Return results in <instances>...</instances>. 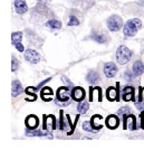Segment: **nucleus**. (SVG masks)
<instances>
[{"label": "nucleus", "instance_id": "35", "mask_svg": "<svg viewBox=\"0 0 144 151\" xmlns=\"http://www.w3.org/2000/svg\"><path fill=\"white\" fill-rule=\"evenodd\" d=\"M141 128L144 130V113L141 114Z\"/></svg>", "mask_w": 144, "mask_h": 151}, {"label": "nucleus", "instance_id": "3", "mask_svg": "<svg viewBox=\"0 0 144 151\" xmlns=\"http://www.w3.org/2000/svg\"><path fill=\"white\" fill-rule=\"evenodd\" d=\"M123 26V20L120 16L113 15L107 19V28L111 32H117Z\"/></svg>", "mask_w": 144, "mask_h": 151}, {"label": "nucleus", "instance_id": "24", "mask_svg": "<svg viewBox=\"0 0 144 151\" xmlns=\"http://www.w3.org/2000/svg\"><path fill=\"white\" fill-rule=\"evenodd\" d=\"M88 108H90L88 103H87V102H82V101H80V102L78 103V105H77V111H78L80 114H85L86 112H87Z\"/></svg>", "mask_w": 144, "mask_h": 151}, {"label": "nucleus", "instance_id": "22", "mask_svg": "<svg viewBox=\"0 0 144 151\" xmlns=\"http://www.w3.org/2000/svg\"><path fill=\"white\" fill-rule=\"evenodd\" d=\"M98 78H100V76L98 74L96 73L95 70H91V72H88V74L86 76V80L88 83H91V84H95L96 82L98 81Z\"/></svg>", "mask_w": 144, "mask_h": 151}, {"label": "nucleus", "instance_id": "9", "mask_svg": "<svg viewBox=\"0 0 144 151\" xmlns=\"http://www.w3.org/2000/svg\"><path fill=\"white\" fill-rule=\"evenodd\" d=\"M105 123H106V127L108 128V129L114 130L118 127V124H120V119H118L116 115H110V116H107L106 118Z\"/></svg>", "mask_w": 144, "mask_h": 151}, {"label": "nucleus", "instance_id": "5", "mask_svg": "<svg viewBox=\"0 0 144 151\" xmlns=\"http://www.w3.org/2000/svg\"><path fill=\"white\" fill-rule=\"evenodd\" d=\"M59 128L58 125H57V121L55 119V116L54 115H45L44 116V129L45 130H55Z\"/></svg>", "mask_w": 144, "mask_h": 151}, {"label": "nucleus", "instance_id": "34", "mask_svg": "<svg viewBox=\"0 0 144 151\" xmlns=\"http://www.w3.org/2000/svg\"><path fill=\"white\" fill-rule=\"evenodd\" d=\"M62 81L64 82V83H66V84H68V85H72V83H70L69 81H68V80H67V77H66V76H63V77H62Z\"/></svg>", "mask_w": 144, "mask_h": 151}, {"label": "nucleus", "instance_id": "21", "mask_svg": "<svg viewBox=\"0 0 144 151\" xmlns=\"http://www.w3.org/2000/svg\"><path fill=\"white\" fill-rule=\"evenodd\" d=\"M28 137H45L48 139H53V135L49 134L48 132H42V131H29L26 133Z\"/></svg>", "mask_w": 144, "mask_h": 151}, {"label": "nucleus", "instance_id": "31", "mask_svg": "<svg viewBox=\"0 0 144 151\" xmlns=\"http://www.w3.org/2000/svg\"><path fill=\"white\" fill-rule=\"evenodd\" d=\"M135 106H136V109H139L140 111H144V100L135 102Z\"/></svg>", "mask_w": 144, "mask_h": 151}, {"label": "nucleus", "instance_id": "12", "mask_svg": "<svg viewBox=\"0 0 144 151\" xmlns=\"http://www.w3.org/2000/svg\"><path fill=\"white\" fill-rule=\"evenodd\" d=\"M22 92V86H21V83L19 81H15L12 82V84H11V95L14 97H16L17 95H19L20 93Z\"/></svg>", "mask_w": 144, "mask_h": 151}, {"label": "nucleus", "instance_id": "25", "mask_svg": "<svg viewBox=\"0 0 144 151\" xmlns=\"http://www.w3.org/2000/svg\"><path fill=\"white\" fill-rule=\"evenodd\" d=\"M83 130H85L86 132H96V130L92 127L91 122H87V121L83 123Z\"/></svg>", "mask_w": 144, "mask_h": 151}, {"label": "nucleus", "instance_id": "23", "mask_svg": "<svg viewBox=\"0 0 144 151\" xmlns=\"http://www.w3.org/2000/svg\"><path fill=\"white\" fill-rule=\"evenodd\" d=\"M22 39V32H16L11 35V42H12V45L15 46L16 44L20 43Z\"/></svg>", "mask_w": 144, "mask_h": 151}, {"label": "nucleus", "instance_id": "13", "mask_svg": "<svg viewBox=\"0 0 144 151\" xmlns=\"http://www.w3.org/2000/svg\"><path fill=\"white\" fill-rule=\"evenodd\" d=\"M133 74L136 76H140L142 75L144 73V64L142 60H136V62H134L133 64Z\"/></svg>", "mask_w": 144, "mask_h": 151}, {"label": "nucleus", "instance_id": "2", "mask_svg": "<svg viewBox=\"0 0 144 151\" xmlns=\"http://www.w3.org/2000/svg\"><path fill=\"white\" fill-rule=\"evenodd\" d=\"M116 58L121 65L128 64L132 58V52L126 46H120L116 52Z\"/></svg>", "mask_w": 144, "mask_h": 151}, {"label": "nucleus", "instance_id": "10", "mask_svg": "<svg viewBox=\"0 0 144 151\" xmlns=\"http://www.w3.org/2000/svg\"><path fill=\"white\" fill-rule=\"evenodd\" d=\"M25 123H26V127L28 129H36L39 124V120L36 115H29L27 116L26 120H25Z\"/></svg>", "mask_w": 144, "mask_h": 151}, {"label": "nucleus", "instance_id": "26", "mask_svg": "<svg viewBox=\"0 0 144 151\" xmlns=\"http://www.w3.org/2000/svg\"><path fill=\"white\" fill-rule=\"evenodd\" d=\"M35 90H36V87H27V88H26L27 95L32 96V99H34V101L36 100V94H35Z\"/></svg>", "mask_w": 144, "mask_h": 151}, {"label": "nucleus", "instance_id": "1", "mask_svg": "<svg viewBox=\"0 0 144 151\" xmlns=\"http://www.w3.org/2000/svg\"><path fill=\"white\" fill-rule=\"evenodd\" d=\"M141 27H142V22L138 18H133L124 25L123 34L125 37H132L138 32L139 29H141Z\"/></svg>", "mask_w": 144, "mask_h": 151}, {"label": "nucleus", "instance_id": "7", "mask_svg": "<svg viewBox=\"0 0 144 151\" xmlns=\"http://www.w3.org/2000/svg\"><path fill=\"white\" fill-rule=\"evenodd\" d=\"M85 96H86L85 90L80 86L74 87V90L72 91V99H73L74 101H76V102L83 101V100L85 99Z\"/></svg>", "mask_w": 144, "mask_h": 151}, {"label": "nucleus", "instance_id": "17", "mask_svg": "<svg viewBox=\"0 0 144 151\" xmlns=\"http://www.w3.org/2000/svg\"><path fill=\"white\" fill-rule=\"evenodd\" d=\"M91 38L93 40H95L96 43H101V44H105L107 42V36L103 32H94L91 36Z\"/></svg>", "mask_w": 144, "mask_h": 151}, {"label": "nucleus", "instance_id": "29", "mask_svg": "<svg viewBox=\"0 0 144 151\" xmlns=\"http://www.w3.org/2000/svg\"><path fill=\"white\" fill-rule=\"evenodd\" d=\"M65 128H66V125H65L64 123V112L63 111H60V120H59V130H65Z\"/></svg>", "mask_w": 144, "mask_h": 151}, {"label": "nucleus", "instance_id": "32", "mask_svg": "<svg viewBox=\"0 0 144 151\" xmlns=\"http://www.w3.org/2000/svg\"><path fill=\"white\" fill-rule=\"evenodd\" d=\"M124 78L128 80V81H131V80H132V74H131L130 70H126V72L124 73Z\"/></svg>", "mask_w": 144, "mask_h": 151}, {"label": "nucleus", "instance_id": "18", "mask_svg": "<svg viewBox=\"0 0 144 151\" xmlns=\"http://www.w3.org/2000/svg\"><path fill=\"white\" fill-rule=\"evenodd\" d=\"M133 97H134L133 87H131V86L125 87L124 91H123V100H124L125 102H128V101L133 100Z\"/></svg>", "mask_w": 144, "mask_h": 151}, {"label": "nucleus", "instance_id": "27", "mask_svg": "<svg viewBox=\"0 0 144 151\" xmlns=\"http://www.w3.org/2000/svg\"><path fill=\"white\" fill-rule=\"evenodd\" d=\"M118 115H128V114H132L131 113V110L128 108V106H124V108H121L117 112Z\"/></svg>", "mask_w": 144, "mask_h": 151}, {"label": "nucleus", "instance_id": "6", "mask_svg": "<svg viewBox=\"0 0 144 151\" xmlns=\"http://www.w3.org/2000/svg\"><path fill=\"white\" fill-rule=\"evenodd\" d=\"M116 73H117V67H116V65L114 64V63L110 62V63H106V64L104 65V74H105L107 78L114 77V76L116 75Z\"/></svg>", "mask_w": 144, "mask_h": 151}, {"label": "nucleus", "instance_id": "11", "mask_svg": "<svg viewBox=\"0 0 144 151\" xmlns=\"http://www.w3.org/2000/svg\"><path fill=\"white\" fill-rule=\"evenodd\" d=\"M15 9H16L17 14L22 15L28 10V6H27L25 0H15Z\"/></svg>", "mask_w": 144, "mask_h": 151}, {"label": "nucleus", "instance_id": "14", "mask_svg": "<svg viewBox=\"0 0 144 151\" xmlns=\"http://www.w3.org/2000/svg\"><path fill=\"white\" fill-rule=\"evenodd\" d=\"M91 124L96 131L101 130L102 127H103V125H102V115H100V114L93 115V116H92V120H91Z\"/></svg>", "mask_w": 144, "mask_h": 151}, {"label": "nucleus", "instance_id": "15", "mask_svg": "<svg viewBox=\"0 0 144 151\" xmlns=\"http://www.w3.org/2000/svg\"><path fill=\"white\" fill-rule=\"evenodd\" d=\"M117 88H115V87H108L106 91V97L108 101H116V100H120V97L117 96Z\"/></svg>", "mask_w": 144, "mask_h": 151}, {"label": "nucleus", "instance_id": "20", "mask_svg": "<svg viewBox=\"0 0 144 151\" xmlns=\"http://www.w3.org/2000/svg\"><path fill=\"white\" fill-rule=\"evenodd\" d=\"M47 27L49 29H52V30H58L62 28V22H59V20H56V19H50V20H48L47 22Z\"/></svg>", "mask_w": 144, "mask_h": 151}, {"label": "nucleus", "instance_id": "4", "mask_svg": "<svg viewBox=\"0 0 144 151\" xmlns=\"http://www.w3.org/2000/svg\"><path fill=\"white\" fill-rule=\"evenodd\" d=\"M25 60L32 64H37L38 62L40 60V55L38 54L36 50L34 49H27L25 52Z\"/></svg>", "mask_w": 144, "mask_h": 151}, {"label": "nucleus", "instance_id": "28", "mask_svg": "<svg viewBox=\"0 0 144 151\" xmlns=\"http://www.w3.org/2000/svg\"><path fill=\"white\" fill-rule=\"evenodd\" d=\"M80 25V20L75 16L69 17V22H68V26H78Z\"/></svg>", "mask_w": 144, "mask_h": 151}, {"label": "nucleus", "instance_id": "30", "mask_svg": "<svg viewBox=\"0 0 144 151\" xmlns=\"http://www.w3.org/2000/svg\"><path fill=\"white\" fill-rule=\"evenodd\" d=\"M17 67H18V60L15 56H12V58H11V70L12 72H16Z\"/></svg>", "mask_w": 144, "mask_h": 151}, {"label": "nucleus", "instance_id": "8", "mask_svg": "<svg viewBox=\"0 0 144 151\" xmlns=\"http://www.w3.org/2000/svg\"><path fill=\"white\" fill-rule=\"evenodd\" d=\"M56 96H57V101L59 102H68V99H69L68 87H59L56 93Z\"/></svg>", "mask_w": 144, "mask_h": 151}, {"label": "nucleus", "instance_id": "16", "mask_svg": "<svg viewBox=\"0 0 144 151\" xmlns=\"http://www.w3.org/2000/svg\"><path fill=\"white\" fill-rule=\"evenodd\" d=\"M52 96H53V91H52L50 87H44L42 92H40V97L45 102H49L52 100Z\"/></svg>", "mask_w": 144, "mask_h": 151}, {"label": "nucleus", "instance_id": "19", "mask_svg": "<svg viewBox=\"0 0 144 151\" xmlns=\"http://www.w3.org/2000/svg\"><path fill=\"white\" fill-rule=\"evenodd\" d=\"M95 94L98 95V101L102 102V90H101V87H93V88L91 87V90H90V101H91V102L94 101V95H95Z\"/></svg>", "mask_w": 144, "mask_h": 151}, {"label": "nucleus", "instance_id": "36", "mask_svg": "<svg viewBox=\"0 0 144 151\" xmlns=\"http://www.w3.org/2000/svg\"><path fill=\"white\" fill-rule=\"evenodd\" d=\"M138 2L140 6H144V0H138Z\"/></svg>", "mask_w": 144, "mask_h": 151}, {"label": "nucleus", "instance_id": "33", "mask_svg": "<svg viewBox=\"0 0 144 151\" xmlns=\"http://www.w3.org/2000/svg\"><path fill=\"white\" fill-rule=\"evenodd\" d=\"M15 47L17 48L18 52H24V46H22V44H20V43L16 44V45H15Z\"/></svg>", "mask_w": 144, "mask_h": 151}]
</instances>
